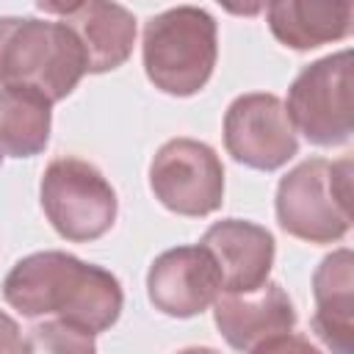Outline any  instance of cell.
I'll use <instances>...</instances> for the list:
<instances>
[{
    "mask_svg": "<svg viewBox=\"0 0 354 354\" xmlns=\"http://www.w3.org/2000/svg\"><path fill=\"white\" fill-rule=\"evenodd\" d=\"M6 301L28 315H55L91 335L111 329L124 304L119 279L66 252H36L14 263L3 282Z\"/></svg>",
    "mask_w": 354,
    "mask_h": 354,
    "instance_id": "cell-1",
    "label": "cell"
},
{
    "mask_svg": "<svg viewBox=\"0 0 354 354\" xmlns=\"http://www.w3.org/2000/svg\"><path fill=\"white\" fill-rule=\"evenodd\" d=\"M83 75L86 53L64 22L0 17V86L33 88L50 102H61Z\"/></svg>",
    "mask_w": 354,
    "mask_h": 354,
    "instance_id": "cell-2",
    "label": "cell"
},
{
    "mask_svg": "<svg viewBox=\"0 0 354 354\" xmlns=\"http://www.w3.org/2000/svg\"><path fill=\"white\" fill-rule=\"evenodd\" d=\"M218 55L216 19L196 6H177L144 25V69L155 88L191 97L205 88Z\"/></svg>",
    "mask_w": 354,
    "mask_h": 354,
    "instance_id": "cell-3",
    "label": "cell"
},
{
    "mask_svg": "<svg viewBox=\"0 0 354 354\" xmlns=\"http://www.w3.org/2000/svg\"><path fill=\"white\" fill-rule=\"evenodd\" d=\"M279 227L310 243H335L351 230V158H310L277 185Z\"/></svg>",
    "mask_w": 354,
    "mask_h": 354,
    "instance_id": "cell-4",
    "label": "cell"
},
{
    "mask_svg": "<svg viewBox=\"0 0 354 354\" xmlns=\"http://www.w3.org/2000/svg\"><path fill=\"white\" fill-rule=\"evenodd\" d=\"M41 210L53 230L75 243L102 238L116 221V191L97 166L80 158H55L47 163L39 185Z\"/></svg>",
    "mask_w": 354,
    "mask_h": 354,
    "instance_id": "cell-5",
    "label": "cell"
},
{
    "mask_svg": "<svg viewBox=\"0 0 354 354\" xmlns=\"http://www.w3.org/2000/svg\"><path fill=\"white\" fill-rule=\"evenodd\" d=\"M285 113L296 133L315 147L351 138V50L307 64L288 88Z\"/></svg>",
    "mask_w": 354,
    "mask_h": 354,
    "instance_id": "cell-6",
    "label": "cell"
},
{
    "mask_svg": "<svg viewBox=\"0 0 354 354\" xmlns=\"http://www.w3.org/2000/svg\"><path fill=\"white\" fill-rule=\"evenodd\" d=\"M149 188L166 210L202 218L224 202V166L205 141L171 138L149 163Z\"/></svg>",
    "mask_w": 354,
    "mask_h": 354,
    "instance_id": "cell-7",
    "label": "cell"
},
{
    "mask_svg": "<svg viewBox=\"0 0 354 354\" xmlns=\"http://www.w3.org/2000/svg\"><path fill=\"white\" fill-rule=\"evenodd\" d=\"M224 147L232 160L274 171L282 169L296 152L299 138L285 113V102L277 94H241L224 113Z\"/></svg>",
    "mask_w": 354,
    "mask_h": 354,
    "instance_id": "cell-8",
    "label": "cell"
},
{
    "mask_svg": "<svg viewBox=\"0 0 354 354\" xmlns=\"http://www.w3.org/2000/svg\"><path fill=\"white\" fill-rule=\"evenodd\" d=\"M147 296L163 315L194 318L221 296V277L213 257L199 243L177 246L152 260Z\"/></svg>",
    "mask_w": 354,
    "mask_h": 354,
    "instance_id": "cell-9",
    "label": "cell"
},
{
    "mask_svg": "<svg viewBox=\"0 0 354 354\" xmlns=\"http://www.w3.org/2000/svg\"><path fill=\"white\" fill-rule=\"evenodd\" d=\"M44 14H55L80 41L86 53V72L102 75L119 69L136 44V17L119 3H39Z\"/></svg>",
    "mask_w": 354,
    "mask_h": 354,
    "instance_id": "cell-10",
    "label": "cell"
},
{
    "mask_svg": "<svg viewBox=\"0 0 354 354\" xmlns=\"http://www.w3.org/2000/svg\"><path fill=\"white\" fill-rule=\"evenodd\" d=\"M199 246L213 257L224 293H252L268 282L274 266V235L243 218H224L207 227Z\"/></svg>",
    "mask_w": 354,
    "mask_h": 354,
    "instance_id": "cell-11",
    "label": "cell"
},
{
    "mask_svg": "<svg viewBox=\"0 0 354 354\" xmlns=\"http://www.w3.org/2000/svg\"><path fill=\"white\" fill-rule=\"evenodd\" d=\"M213 321L235 351L249 354L274 337L290 335L296 310L282 285L266 282L252 293H221L213 301Z\"/></svg>",
    "mask_w": 354,
    "mask_h": 354,
    "instance_id": "cell-12",
    "label": "cell"
},
{
    "mask_svg": "<svg viewBox=\"0 0 354 354\" xmlns=\"http://www.w3.org/2000/svg\"><path fill=\"white\" fill-rule=\"evenodd\" d=\"M315 315L313 332L332 354H351L354 326H351V296H354V254L351 249H337L321 260L313 274Z\"/></svg>",
    "mask_w": 354,
    "mask_h": 354,
    "instance_id": "cell-13",
    "label": "cell"
},
{
    "mask_svg": "<svg viewBox=\"0 0 354 354\" xmlns=\"http://www.w3.org/2000/svg\"><path fill=\"white\" fill-rule=\"evenodd\" d=\"M351 3H271L268 28L277 41L290 50H315L351 33Z\"/></svg>",
    "mask_w": 354,
    "mask_h": 354,
    "instance_id": "cell-14",
    "label": "cell"
},
{
    "mask_svg": "<svg viewBox=\"0 0 354 354\" xmlns=\"http://www.w3.org/2000/svg\"><path fill=\"white\" fill-rule=\"evenodd\" d=\"M53 102L33 88H0V160L33 158L50 141Z\"/></svg>",
    "mask_w": 354,
    "mask_h": 354,
    "instance_id": "cell-15",
    "label": "cell"
},
{
    "mask_svg": "<svg viewBox=\"0 0 354 354\" xmlns=\"http://www.w3.org/2000/svg\"><path fill=\"white\" fill-rule=\"evenodd\" d=\"M22 354H97L94 335L64 324V321H44L28 329L22 340Z\"/></svg>",
    "mask_w": 354,
    "mask_h": 354,
    "instance_id": "cell-16",
    "label": "cell"
},
{
    "mask_svg": "<svg viewBox=\"0 0 354 354\" xmlns=\"http://www.w3.org/2000/svg\"><path fill=\"white\" fill-rule=\"evenodd\" d=\"M249 354H321V351L301 335H282V337H274V340L257 346Z\"/></svg>",
    "mask_w": 354,
    "mask_h": 354,
    "instance_id": "cell-17",
    "label": "cell"
},
{
    "mask_svg": "<svg viewBox=\"0 0 354 354\" xmlns=\"http://www.w3.org/2000/svg\"><path fill=\"white\" fill-rule=\"evenodd\" d=\"M0 354H22V335L11 315L0 310Z\"/></svg>",
    "mask_w": 354,
    "mask_h": 354,
    "instance_id": "cell-18",
    "label": "cell"
},
{
    "mask_svg": "<svg viewBox=\"0 0 354 354\" xmlns=\"http://www.w3.org/2000/svg\"><path fill=\"white\" fill-rule=\"evenodd\" d=\"M177 354H218L216 348H205V346H194V348H185V351H177Z\"/></svg>",
    "mask_w": 354,
    "mask_h": 354,
    "instance_id": "cell-19",
    "label": "cell"
}]
</instances>
